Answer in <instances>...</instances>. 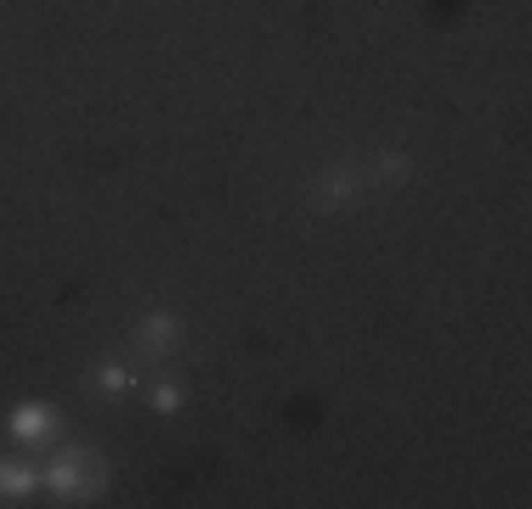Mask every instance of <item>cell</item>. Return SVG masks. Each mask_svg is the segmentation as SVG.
Listing matches in <instances>:
<instances>
[{"label": "cell", "mask_w": 532, "mask_h": 509, "mask_svg": "<svg viewBox=\"0 0 532 509\" xmlns=\"http://www.w3.org/2000/svg\"><path fill=\"white\" fill-rule=\"evenodd\" d=\"M165 339H170V323H165V317L147 323V346H165Z\"/></svg>", "instance_id": "7a4b0ae2"}, {"label": "cell", "mask_w": 532, "mask_h": 509, "mask_svg": "<svg viewBox=\"0 0 532 509\" xmlns=\"http://www.w3.org/2000/svg\"><path fill=\"white\" fill-rule=\"evenodd\" d=\"M46 413H17V436H40V430H46Z\"/></svg>", "instance_id": "6da1fadb"}]
</instances>
